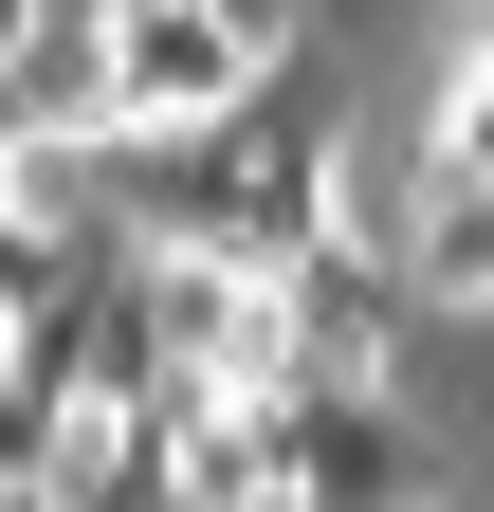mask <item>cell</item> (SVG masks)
I'll list each match as a JSON object with an SVG mask.
<instances>
[{"label":"cell","instance_id":"obj_1","mask_svg":"<svg viewBox=\"0 0 494 512\" xmlns=\"http://www.w3.org/2000/svg\"><path fill=\"white\" fill-rule=\"evenodd\" d=\"M110 92L129 128H238L275 92V37H238L220 0H110Z\"/></svg>","mask_w":494,"mask_h":512},{"label":"cell","instance_id":"obj_2","mask_svg":"<svg viewBox=\"0 0 494 512\" xmlns=\"http://www.w3.org/2000/svg\"><path fill=\"white\" fill-rule=\"evenodd\" d=\"M275 421H293V494L312 512H421V421L385 403V384H330V366H293L275 384Z\"/></svg>","mask_w":494,"mask_h":512},{"label":"cell","instance_id":"obj_3","mask_svg":"<svg viewBox=\"0 0 494 512\" xmlns=\"http://www.w3.org/2000/svg\"><path fill=\"white\" fill-rule=\"evenodd\" d=\"M403 293H421V256H385L366 220H330V238L275 275V311H293V366H330V384H385V348H403Z\"/></svg>","mask_w":494,"mask_h":512},{"label":"cell","instance_id":"obj_4","mask_svg":"<svg viewBox=\"0 0 494 512\" xmlns=\"http://www.w3.org/2000/svg\"><path fill=\"white\" fill-rule=\"evenodd\" d=\"M220 19H238V37H293V0H220Z\"/></svg>","mask_w":494,"mask_h":512},{"label":"cell","instance_id":"obj_5","mask_svg":"<svg viewBox=\"0 0 494 512\" xmlns=\"http://www.w3.org/2000/svg\"><path fill=\"white\" fill-rule=\"evenodd\" d=\"M238 512H312V494H238Z\"/></svg>","mask_w":494,"mask_h":512}]
</instances>
